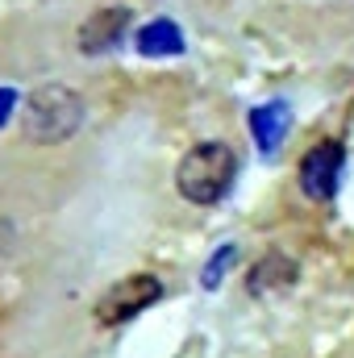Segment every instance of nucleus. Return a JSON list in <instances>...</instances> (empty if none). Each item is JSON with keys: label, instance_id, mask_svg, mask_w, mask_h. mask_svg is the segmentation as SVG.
Here are the masks:
<instances>
[{"label": "nucleus", "instance_id": "nucleus-1", "mask_svg": "<svg viewBox=\"0 0 354 358\" xmlns=\"http://www.w3.org/2000/svg\"><path fill=\"white\" fill-rule=\"evenodd\" d=\"M238 179V155L225 142H200L176 163V192L192 204H217Z\"/></svg>", "mask_w": 354, "mask_h": 358}, {"label": "nucleus", "instance_id": "nucleus-2", "mask_svg": "<svg viewBox=\"0 0 354 358\" xmlns=\"http://www.w3.org/2000/svg\"><path fill=\"white\" fill-rule=\"evenodd\" d=\"M80 125H84V100L63 84H46V88L29 92L25 108H21V134L34 146H59V142L76 138Z\"/></svg>", "mask_w": 354, "mask_h": 358}, {"label": "nucleus", "instance_id": "nucleus-3", "mask_svg": "<svg viewBox=\"0 0 354 358\" xmlns=\"http://www.w3.org/2000/svg\"><path fill=\"white\" fill-rule=\"evenodd\" d=\"M159 296H163V279H159V275H129V279H117V287H108V292L96 300V321H100V325L134 321V317L146 313Z\"/></svg>", "mask_w": 354, "mask_h": 358}, {"label": "nucleus", "instance_id": "nucleus-4", "mask_svg": "<svg viewBox=\"0 0 354 358\" xmlns=\"http://www.w3.org/2000/svg\"><path fill=\"white\" fill-rule=\"evenodd\" d=\"M342 167H346V150H342V142H317L304 159H300V192L309 196V200H334V192H338V179H342Z\"/></svg>", "mask_w": 354, "mask_h": 358}, {"label": "nucleus", "instance_id": "nucleus-5", "mask_svg": "<svg viewBox=\"0 0 354 358\" xmlns=\"http://www.w3.org/2000/svg\"><path fill=\"white\" fill-rule=\"evenodd\" d=\"M129 21H134V13H129V8H100V13H92L88 21L80 25L76 42H80V50H84V55H104V50H113V46L125 38Z\"/></svg>", "mask_w": 354, "mask_h": 358}, {"label": "nucleus", "instance_id": "nucleus-6", "mask_svg": "<svg viewBox=\"0 0 354 358\" xmlns=\"http://www.w3.org/2000/svg\"><path fill=\"white\" fill-rule=\"evenodd\" d=\"M300 279V267H296V259H288V255H279V250H271L263 255L255 267H250V279H246V292L250 296H271V292H288L292 283Z\"/></svg>", "mask_w": 354, "mask_h": 358}, {"label": "nucleus", "instance_id": "nucleus-7", "mask_svg": "<svg viewBox=\"0 0 354 358\" xmlns=\"http://www.w3.org/2000/svg\"><path fill=\"white\" fill-rule=\"evenodd\" d=\"M250 134H255L259 150L271 155V150L283 142V134H288V108H283V104H263V108H255V113H250Z\"/></svg>", "mask_w": 354, "mask_h": 358}, {"label": "nucleus", "instance_id": "nucleus-8", "mask_svg": "<svg viewBox=\"0 0 354 358\" xmlns=\"http://www.w3.org/2000/svg\"><path fill=\"white\" fill-rule=\"evenodd\" d=\"M138 50H142V55H150V59L179 55V50H183V34H179L171 21H150V25L138 34Z\"/></svg>", "mask_w": 354, "mask_h": 358}, {"label": "nucleus", "instance_id": "nucleus-9", "mask_svg": "<svg viewBox=\"0 0 354 358\" xmlns=\"http://www.w3.org/2000/svg\"><path fill=\"white\" fill-rule=\"evenodd\" d=\"M234 259H238V250H234V246H225V250H221V259H213V263L204 267V287H217V283H221V275H225V267H229Z\"/></svg>", "mask_w": 354, "mask_h": 358}, {"label": "nucleus", "instance_id": "nucleus-10", "mask_svg": "<svg viewBox=\"0 0 354 358\" xmlns=\"http://www.w3.org/2000/svg\"><path fill=\"white\" fill-rule=\"evenodd\" d=\"M13 108H17V96H13L8 88H0V125L8 121V113H13Z\"/></svg>", "mask_w": 354, "mask_h": 358}]
</instances>
